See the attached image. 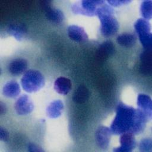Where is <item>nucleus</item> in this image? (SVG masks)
Returning <instances> with one entry per match:
<instances>
[{
    "instance_id": "a878e982",
    "label": "nucleus",
    "mask_w": 152,
    "mask_h": 152,
    "mask_svg": "<svg viewBox=\"0 0 152 152\" xmlns=\"http://www.w3.org/2000/svg\"><path fill=\"white\" fill-rule=\"evenodd\" d=\"M5 106L4 105V104H3L2 102H1V106H0V112H1V114H3L5 112Z\"/></svg>"
},
{
    "instance_id": "393cba45",
    "label": "nucleus",
    "mask_w": 152,
    "mask_h": 152,
    "mask_svg": "<svg viewBox=\"0 0 152 152\" xmlns=\"http://www.w3.org/2000/svg\"><path fill=\"white\" fill-rule=\"evenodd\" d=\"M28 150L30 151H43L42 149L33 143H30L28 144Z\"/></svg>"
},
{
    "instance_id": "aec40b11",
    "label": "nucleus",
    "mask_w": 152,
    "mask_h": 152,
    "mask_svg": "<svg viewBox=\"0 0 152 152\" xmlns=\"http://www.w3.org/2000/svg\"><path fill=\"white\" fill-rule=\"evenodd\" d=\"M116 40L121 46L129 48L135 45L136 42V37L134 34L131 33H123L117 37Z\"/></svg>"
},
{
    "instance_id": "2eb2a0df",
    "label": "nucleus",
    "mask_w": 152,
    "mask_h": 152,
    "mask_svg": "<svg viewBox=\"0 0 152 152\" xmlns=\"http://www.w3.org/2000/svg\"><path fill=\"white\" fill-rule=\"evenodd\" d=\"M151 55L149 49H145L141 54V65L140 66L141 71L144 74L147 75L151 71Z\"/></svg>"
},
{
    "instance_id": "4be33fe9",
    "label": "nucleus",
    "mask_w": 152,
    "mask_h": 152,
    "mask_svg": "<svg viewBox=\"0 0 152 152\" xmlns=\"http://www.w3.org/2000/svg\"><path fill=\"white\" fill-rule=\"evenodd\" d=\"M151 141L150 139H144L140 144V148L143 151H148L151 150Z\"/></svg>"
},
{
    "instance_id": "0eeeda50",
    "label": "nucleus",
    "mask_w": 152,
    "mask_h": 152,
    "mask_svg": "<svg viewBox=\"0 0 152 152\" xmlns=\"http://www.w3.org/2000/svg\"><path fill=\"white\" fill-rule=\"evenodd\" d=\"M137 104L138 106V110L147 120L150 119L151 117V100L150 97L146 94H139L137 99Z\"/></svg>"
},
{
    "instance_id": "5701e85b",
    "label": "nucleus",
    "mask_w": 152,
    "mask_h": 152,
    "mask_svg": "<svg viewBox=\"0 0 152 152\" xmlns=\"http://www.w3.org/2000/svg\"><path fill=\"white\" fill-rule=\"evenodd\" d=\"M0 138L3 141H6L8 138V132L3 128H1L0 129Z\"/></svg>"
},
{
    "instance_id": "423d86ee",
    "label": "nucleus",
    "mask_w": 152,
    "mask_h": 152,
    "mask_svg": "<svg viewBox=\"0 0 152 152\" xmlns=\"http://www.w3.org/2000/svg\"><path fill=\"white\" fill-rule=\"evenodd\" d=\"M15 109L18 115H27L33 110V104L29 97L24 94L17 99L15 104Z\"/></svg>"
},
{
    "instance_id": "39448f33",
    "label": "nucleus",
    "mask_w": 152,
    "mask_h": 152,
    "mask_svg": "<svg viewBox=\"0 0 152 152\" xmlns=\"http://www.w3.org/2000/svg\"><path fill=\"white\" fill-rule=\"evenodd\" d=\"M102 1H84L75 4L72 7V11L76 14L92 16L97 14L98 6L103 4Z\"/></svg>"
},
{
    "instance_id": "20e7f679",
    "label": "nucleus",
    "mask_w": 152,
    "mask_h": 152,
    "mask_svg": "<svg viewBox=\"0 0 152 152\" xmlns=\"http://www.w3.org/2000/svg\"><path fill=\"white\" fill-rule=\"evenodd\" d=\"M135 28L144 48L150 50L151 45V34L149 23L144 19H139L135 24Z\"/></svg>"
},
{
    "instance_id": "b1692460",
    "label": "nucleus",
    "mask_w": 152,
    "mask_h": 152,
    "mask_svg": "<svg viewBox=\"0 0 152 152\" xmlns=\"http://www.w3.org/2000/svg\"><path fill=\"white\" fill-rule=\"evenodd\" d=\"M108 3L112 5L115 7H119L124 4H126L127 3H129V1H110L107 2Z\"/></svg>"
},
{
    "instance_id": "412c9836",
    "label": "nucleus",
    "mask_w": 152,
    "mask_h": 152,
    "mask_svg": "<svg viewBox=\"0 0 152 152\" xmlns=\"http://www.w3.org/2000/svg\"><path fill=\"white\" fill-rule=\"evenodd\" d=\"M141 12L145 19H150L151 17V2L144 1L141 6Z\"/></svg>"
},
{
    "instance_id": "9d476101",
    "label": "nucleus",
    "mask_w": 152,
    "mask_h": 152,
    "mask_svg": "<svg viewBox=\"0 0 152 152\" xmlns=\"http://www.w3.org/2000/svg\"><path fill=\"white\" fill-rule=\"evenodd\" d=\"M67 32L69 37L76 42L82 43L86 42L88 39V36L84 28L78 26H70L68 28Z\"/></svg>"
},
{
    "instance_id": "ddd939ff",
    "label": "nucleus",
    "mask_w": 152,
    "mask_h": 152,
    "mask_svg": "<svg viewBox=\"0 0 152 152\" xmlns=\"http://www.w3.org/2000/svg\"><path fill=\"white\" fill-rule=\"evenodd\" d=\"M71 81L65 77H61L58 78L54 83V88L56 92L61 94H68L71 89Z\"/></svg>"
},
{
    "instance_id": "1a4fd4ad",
    "label": "nucleus",
    "mask_w": 152,
    "mask_h": 152,
    "mask_svg": "<svg viewBox=\"0 0 152 152\" xmlns=\"http://www.w3.org/2000/svg\"><path fill=\"white\" fill-rule=\"evenodd\" d=\"M111 130L106 126H100L96 132V139L99 147L106 149L110 143Z\"/></svg>"
},
{
    "instance_id": "6ab92c4d",
    "label": "nucleus",
    "mask_w": 152,
    "mask_h": 152,
    "mask_svg": "<svg viewBox=\"0 0 152 152\" xmlns=\"http://www.w3.org/2000/svg\"><path fill=\"white\" fill-rule=\"evenodd\" d=\"M90 93L87 88L84 86H80L75 90L72 99L74 102L77 103H83L89 98Z\"/></svg>"
},
{
    "instance_id": "a211bd4d",
    "label": "nucleus",
    "mask_w": 152,
    "mask_h": 152,
    "mask_svg": "<svg viewBox=\"0 0 152 152\" xmlns=\"http://www.w3.org/2000/svg\"><path fill=\"white\" fill-rule=\"evenodd\" d=\"M20 92V86L14 81L8 82L3 87V94L8 97H15L19 94Z\"/></svg>"
},
{
    "instance_id": "6e6552de",
    "label": "nucleus",
    "mask_w": 152,
    "mask_h": 152,
    "mask_svg": "<svg viewBox=\"0 0 152 152\" xmlns=\"http://www.w3.org/2000/svg\"><path fill=\"white\" fill-rule=\"evenodd\" d=\"M120 147L113 149L116 151H131L135 147L136 142L134 134L131 132L123 133L120 138Z\"/></svg>"
},
{
    "instance_id": "9b49d317",
    "label": "nucleus",
    "mask_w": 152,
    "mask_h": 152,
    "mask_svg": "<svg viewBox=\"0 0 152 152\" xmlns=\"http://www.w3.org/2000/svg\"><path fill=\"white\" fill-rule=\"evenodd\" d=\"M44 9L45 10L47 18L52 22L60 23L64 20V15L60 10L50 7L48 3L44 5Z\"/></svg>"
},
{
    "instance_id": "f257e3e1",
    "label": "nucleus",
    "mask_w": 152,
    "mask_h": 152,
    "mask_svg": "<svg viewBox=\"0 0 152 152\" xmlns=\"http://www.w3.org/2000/svg\"><path fill=\"white\" fill-rule=\"evenodd\" d=\"M146 118L137 109L119 104L111 125V132L116 134L125 132L138 134L144 128Z\"/></svg>"
},
{
    "instance_id": "7ed1b4c3",
    "label": "nucleus",
    "mask_w": 152,
    "mask_h": 152,
    "mask_svg": "<svg viewBox=\"0 0 152 152\" xmlns=\"http://www.w3.org/2000/svg\"><path fill=\"white\" fill-rule=\"evenodd\" d=\"M43 76L37 71L29 70L26 72L21 78L23 89L28 93L38 91L44 85Z\"/></svg>"
},
{
    "instance_id": "f03ea898",
    "label": "nucleus",
    "mask_w": 152,
    "mask_h": 152,
    "mask_svg": "<svg viewBox=\"0 0 152 152\" xmlns=\"http://www.w3.org/2000/svg\"><path fill=\"white\" fill-rule=\"evenodd\" d=\"M100 5L97 11V15L100 20V30L102 34L105 37H110L114 35L119 28L117 20L113 16L112 9L107 6Z\"/></svg>"
},
{
    "instance_id": "f3484780",
    "label": "nucleus",
    "mask_w": 152,
    "mask_h": 152,
    "mask_svg": "<svg viewBox=\"0 0 152 152\" xmlns=\"http://www.w3.org/2000/svg\"><path fill=\"white\" fill-rule=\"evenodd\" d=\"M63 107V103L61 100H57L53 101L47 107V115L51 118H56L59 117L61 115Z\"/></svg>"
},
{
    "instance_id": "dca6fc26",
    "label": "nucleus",
    "mask_w": 152,
    "mask_h": 152,
    "mask_svg": "<svg viewBox=\"0 0 152 152\" xmlns=\"http://www.w3.org/2000/svg\"><path fill=\"white\" fill-rule=\"evenodd\" d=\"M8 31L14 38L20 40L25 37L27 29L25 26L22 24H12L8 27Z\"/></svg>"
},
{
    "instance_id": "4468645a",
    "label": "nucleus",
    "mask_w": 152,
    "mask_h": 152,
    "mask_svg": "<svg viewBox=\"0 0 152 152\" xmlns=\"http://www.w3.org/2000/svg\"><path fill=\"white\" fill-rule=\"evenodd\" d=\"M27 62L24 59H15L8 66L9 71L13 75H17L23 73L26 69Z\"/></svg>"
},
{
    "instance_id": "f8f14e48",
    "label": "nucleus",
    "mask_w": 152,
    "mask_h": 152,
    "mask_svg": "<svg viewBox=\"0 0 152 152\" xmlns=\"http://www.w3.org/2000/svg\"><path fill=\"white\" fill-rule=\"evenodd\" d=\"M115 52V46L110 40L103 42L97 51V57L100 60H105Z\"/></svg>"
}]
</instances>
